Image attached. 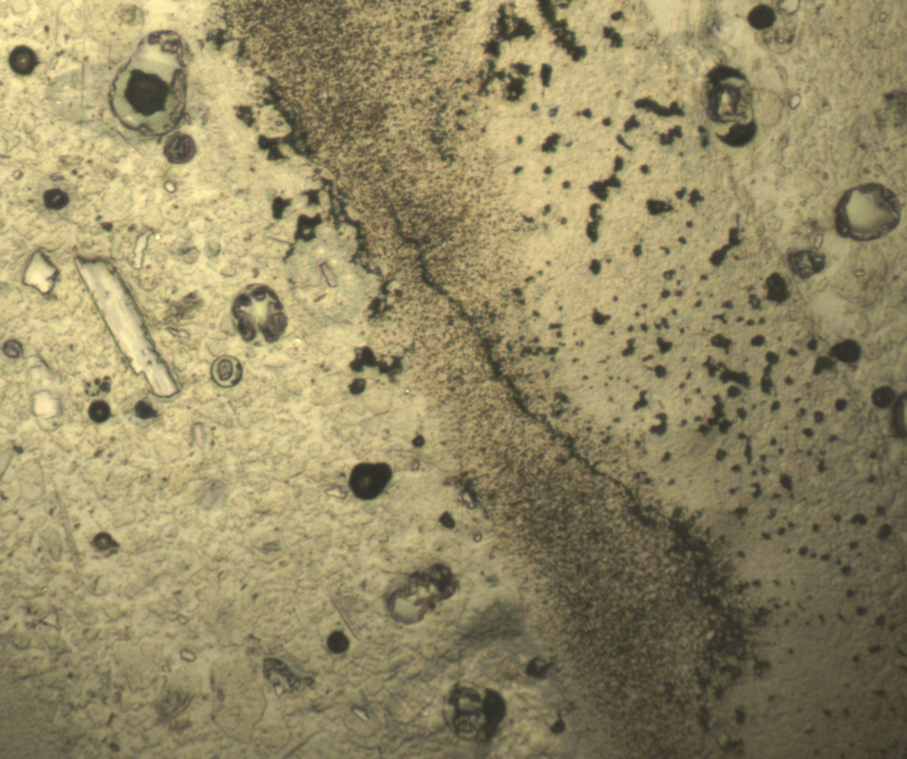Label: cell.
I'll return each instance as SVG.
<instances>
[{
  "mask_svg": "<svg viewBox=\"0 0 907 759\" xmlns=\"http://www.w3.org/2000/svg\"><path fill=\"white\" fill-rule=\"evenodd\" d=\"M187 80L183 41L172 31H153L137 44L117 72L108 101L126 129L144 136L166 135L185 113Z\"/></svg>",
  "mask_w": 907,
  "mask_h": 759,
  "instance_id": "1",
  "label": "cell"
},
{
  "mask_svg": "<svg viewBox=\"0 0 907 759\" xmlns=\"http://www.w3.org/2000/svg\"><path fill=\"white\" fill-rule=\"evenodd\" d=\"M901 205L892 190L865 184L848 190L838 202L836 228L842 237L869 242L883 237L899 226Z\"/></svg>",
  "mask_w": 907,
  "mask_h": 759,
  "instance_id": "2",
  "label": "cell"
},
{
  "mask_svg": "<svg viewBox=\"0 0 907 759\" xmlns=\"http://www.w3.org/2000/svg\"><path fill=\"white\" fill-rule=\"evenodd\" d=\"M456 589V581L451 571L436 565L412 575L404 586L393 591L387 607L396 622L413 626L421 622L440 601L452 597Z\"/></svg>",
  "mask_w": 907,
  "mask_h": 759,
  "instance_id": "3",
  "label": "cell"
},
{
  "mask_svg": "<svg viewBox=\"0 0 907 759\" xmlns=\"http://www.w3.org/2000/svg\"><path fill=\"white\" fill-rule=\"evenodd\" d=\"M444 717L454 734L466 741L489 742L497 730L489 721L485 694L474 686L456 685L445 699Z\"/></svg>",
  "mask_w": 907,
  "mask_h": 759,
  "instance_id": "4",
  "label": "cell"
},
{
  "mask_svg": "<svg viewBox=\"0 0 907 759\" xmlns=\"http://www.w3.org/2000/svg\"><path fill=\"white\" fill-rule=\"evenodd\" d=\"M716 119L723 123L745 124L751 120L752 94L745 75L729 68L714 94Z\"/></svg>",
  "mask_w": 907,
  "mask_h": 759,
  "instance_id": "5",
  "label": "cell"
},
{
  "mask_svg": "<svg viewBox=\"0 0 907 759\" xmlns=\"http://www.w3.org/2000/svg\"><path fill=\"white\" fill-rule=\"evenodd\" d=\"M389 478V472L382 466L361 464L351 473L350 488L357 498L374 499L382 492Z\"/></svg>",
  "mask_w": 907,
  "mask_h": 759,
  "instance_id": "6",
  "label": "cell"
},
{
  "mask_svg": "<svg viewBox=\"0 0 907 759\" xmlns=\"http://www.w3.org/2000/svg\"><path fill=\"white\" fill-rule=\"evenodd\" d=\"M195 154V141L185 133L173 134L167 139L164 146V154L172 163L182 164L189 162Z\"/></svg>",
  "mask_w": 907,
  "mask_h": 759,
  "instance_id": "7",
  "label": "cell"
},
{
  "mask_svg": "<svg viewBox=\"0 0 907 759\" xmlns=\"http://www.w3.org/2000/svg\"><path fill=\"white\" fill-rule=\"evenodd\" d=\"M788 264L795 274L800 277L809 278L823 270L825 258L820 253L815 251H797L788 256Z\"/></svg>",
  "mask_w": 907,
  "mask_h": 759,
  "instance_id": "8",
  "label": "cell"
},
{
  "mask_svg": "<svg viewBox=\"0 0 907 759\" xmlns=\"http://www.w3.org/2000/svg\"><path fill=\"white\" fill-rule=\"evenodd\" d=\"M9 65L16 74L29 75L38 65V59L31 48L26 45H19L10 54Z\"/></svg>",
  "mask_w": 907,
  "mask_h": 759,
  "instance_id": "9",
  "label": "cell"
},
{
  "mask_svg": "<svg viewBox=\"0 0 907 759\" xmlns=\"http://www.w3.org/2000/svg\"><path fill=\"white\" fill-rule=\"evenodd\" d=\"M215 380L223 386H232L241 376V364L232 358H222L213 368Z\"/></svg>",
  "mask_w": 907,
  "mask_h": 759,
  "instance_id": "10",
  "label": "cell"
},
{
  "mask_svg": "<svg viewBox=\"0 0 907 759\" xmlns=\"http://www.w3.org/2000/svg\"><path fill=\"white\" fill-rule=\"evenodd\" d=\"M756 133H757V126L754 120L745 124H735L726 136V140L732 146L744 147L751 142Z\"/></svg>",
  "mask_w": 907,
  "mask_h": 759,
  "instance_id": "11",
  "label": "cell"
},
{
  "mask_svg": "<svg viewBox=\"0 0 907 759\" xmlns=\"http://www.w3.org/2000/svg\"><path fill=\"white\" fill-rule=\"evenodd\" d=\"M777 16L774 10L765 5H759L751 10L748 15L749 24L758 31L770 28L774 24Z\"/></svg>",
  "mask_w": 907,
  "mask_h": 759,
  "instance_id": "12",
  "label": "cell"
},
{
  "mask_svg": "<svg viewBox=\"0 0 907 759\" xmlns=\"http://www.w3.org/2000/svg\"><path fill=\"white\" fill-rule=\"evenodd\" d=\"M44 202L48 209L59 210L68 205L70 198L62 190L54 189L45 193Z\"/></svg>",
  "mask_w": 907,
  "mask_h": 759,
  "instance_id": "13",
  "label": "cell"
},
{
  "mask_svg": "<svg viewBox=\"0 0 907 759\" xmlns=\"http://www.w3.org/2000/svg\"><path fill=\"white\" fill-rule=\"evenodd\" d=\"M110 407L102 400L94 401L89 408V415L93 422L102 423L106 422L110 416Z\"/></svg>",
  "mask_w": 907,
  "mask_h": 759,
  "instance_id": "14",
  "label": "cell"
},
{
  "mask_svg": "<svg viewBox=\"0 0 907 759\" xmlns=\"http://www.w3.org/2000/svg\"><path fill=\"white\" fill-rule=\"evenodd\" d=\"M328 647L333 653H343L350 647V640L343 633L335 632L329 637Z\"/></svg>",
  "mask_w": 907,
  "mask_h": 759,
  "instance_id": "15",
  "label": "cell"
},
{
  "mask_svg": "<svg viewBox=\"0 0 907 759\" xmlns=\"http://www.w3.org/2000/svg\"><path fill=\"white\" fill-rule=\"evenodd\" d=\"M548 669H550V665L546 661L541 658H534L529 662L525 672H527L528 676L539 679L546 676Z\"/></svg>",
  "mask_w": 907,
  "mask_h": 759,
  "instance_id": "16",
  "label": "cell"
},
{
  "mask_svg": "<svg viewBox=\"0 0 907 759\" xmlns=\"http://www.w3.org/2000/svg\"><path fill=\"white\" fill-rule=\"evenodd\" d=\"M93 545L98 551H107L110 548L118 547L116 540L107 532L98 533L93 540Z\"/></svg>",
  "mask_w": 907,
  "mask_h": 759,
  "instance_id": "17",
  "label": "cell"
},
{
  "mask_svg": "<svg viewBox=\"0 0 907 759\" xmlns=\"http://www.w3.org/2000/svg\"><path fill=\"white\" fill-rule=\"evenodd\" d=\"M135 413H136L137 417L143 420L153 418L157 415L156 411L153 408V406L150 404L144 402V401H140V403L137 404L136 407H135Z\"/></svg>",
  "mask_w": 907,
  "mask_h": 759,
  "instance_id": "18",
  "label": "cell"
},
{
  "mask_svg": "<svg viewBox=\"0 0 907 759\" xmlns=\"http://www.w3.org/2000/svg\"><path fill=\"white\" fill-rule=\"evenodd\" d=\"M4 353L10 358H17L22 354L21 344L16 341H9L5 344Z\"/></svg>",
  "mask_w": 907,
  "mask_h": 759,
  "instance_id": "19",
  "label": "cell"
},
{
  "mask_svg": "<svg viewBox=\"0 0 907 759\" xmlns=\"http://www.w3.org/2000/svg\"><path fill=\"white\" fill-rule=\"evenodd\" d=\"M564 729L565 724L564 722L562 721H557L551 728L552 732H555V734H561V732L564 731Z\"/></svg>",
  "mask_w": 907,
  "mask_h": 759,
  "instance_id": "20",
  "label": "cell"
}]
</instances>
